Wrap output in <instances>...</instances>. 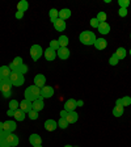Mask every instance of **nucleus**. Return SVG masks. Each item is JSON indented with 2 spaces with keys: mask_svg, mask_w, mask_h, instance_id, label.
I'll list each match as a JSON object with an SVG mask.
<instances>
[{
  "mask_svg": "<svg viewBox=\"0 0 131 147\" xmlns=\"http://www.w3.org/2000/svg\"><path fill=\"white\" fill-rule=\"evenodd\" d=\"M25 100H29L33 102L34 100H37L38 97H41V88H38L37 86H30V87H28L26 89H25Z\"/></svg>",
  "mask_w": 131,
  "mask_h": 147,
  "instance_id": "nucleus-1",
  "label": "nucleus"
},
{
  "mask_svg": "<svg viewBox=\"0 0 131 147\" xmlns=\"http://www.w3.org/2000/svg\"><path fill=\"white\" fill-rule=\"evenodd\" d=\"M79 40H80V42H81L83 45H87V46L95 45V42H96V36H95V33H93V32L84 30V32H81V33H80Z\"/></svg>",
  "mask_w": 131,
  "mask_h": 147,
  "instance_id": "nucleus-2",
  "label": "nucleus"
},
{
  "mask_svg": "<svg viewBox=\"0 0 131 147\" xmlns=\"http://www.w3.org/2000/svg\"><path fill=\"white\" fill-rule=\"evenodd\" d=\"M0 92L3 93V96L5 98H8L9 96L12 95V84H11V80L9 78L3 79V82L0 83Z\"/></svg>",
  "mask_w": 131,
  "mask_h": 147,
  "instance_id": "nucleus-3",
  "label": "nucleus"
},
{
  "mask_svg": "<svg viewBox=\"0 0 131 147\" xmlns=\"http://www.w3.org/2000/svg\"><path fill=\"white\" fill-rule=\"evenodd\" d=\"M9 80H11V84L15 87H20L25 83V78L22 74L17 72V71H12L11 72V76H9Z\"/></svg>",
  "mask_w": 131,
  "mask_h": 147,
  "instance_id": "nucleus-4",
  "label": "nucleus"
},
{
  "mask_svg": "<svg viewBox=\"0 0 131 147\" xmlns=\"http://www.w3.org/2000/svg\"><path fill=\"white\" fill-rule=\"evenodd\" d=\"M42 55H43V50H42V47H41L40 45H33L30 47V58L33 59L34 62L38 61Z\"/></svg>",
  "mask_w": 131,
  "mask_h": 147,
  "instance_id": "nucleus-5",
  "label": "nucleus"
},
{
  "mask_svg": "<svg viewBox=\"0 0 131 147\" xmlns=\"http://www.w3.org/2000/svg\"><path fill=\"white\" fill-rule=\"evenodd\" d=\"M4 139L8 142L11 147H16V146H18V143H20V139H18V137L15 134V133H9Z\"/></svg>",
  "mask_w": 131,
  "mask_h": 147,
  "instance_id": "nucleus-6",
  "label": "nucleus"
},
{
  "mask_svg": "<svg viewBox=\"0 0 131 147\" xmlns=\"http://www.w3.org/2000/svg\"><path fill=\"white\" fill-rule=\"evenodd\" d=\"M3 126H4V133H7V134H9V133H13L17 129V125H16L15 121H11V119H8V121H5V122H3Z\"/></svg>",
  "mask_w": 131,
  "mask_h": 147,
  "instance_id": "nucleus-7",
  "label": "nucleus"
},
{
  "mask_svg": "<svg viewBox=\"0 0 131 147\" xmlns=\"http://www.w3.org/2000/svg\"><path fill=\"white\" fill-rule=\"evenodd\" d=\"M54 96V88L50 86H45L41 88V97L42 98H50Z\"/></svg>",
  "mask_w": 131,
  "mask_h": 147,
  "instance_id": "nucleus-8",
  "label": "nucleus"
},
{
  "mask_svg": "<svg viewBox=\"0 0 131 147\" xmlns=\"http://www.w3.org/2000/svg\"><path fill=\"white\" fill-rule=\"evenodd\" d=\"M46 84V78L42 74H37L34 76V86H37L38 88H43Z\"/></svg>",
  "mask_w": 131,
  "mask_h": 147,
  "instance_id": "nucleus-9",
  "label": "nucleus"
},
{
  "mask_svg": "<svg viewBox=\"0 0 131 147\" xmlns=\"http://www.w3.org/2000/svg\"><path fill=\"white\" fill-rule=\"evenodd\" d=\"M32 107H33V110H36V112H41V110L45 108L43 98L42 97H38L37 100H34L33 102H32Z\"/></svg>",
  "mask_w": 131,
  "mask_h": 147,
  "instance_id": "nucleus-10",
  "label": "nucleus"
},
{
  "mask_svg": "<svg viewBox=\"0 0 131 147\" xmlns=\"http://www.w3.org/2000/svg\"><path fill=\"white\" fill-rule=\"evenodd\" d=\"M70 54H71V51L68 50V47H60V49L56 51V55H58L62 61H66V59L70 58Z\"/></svg>",
  "mask_w": 131,
  "mask_h": 147,
  "instance_id": "nucleus-11",
  "label": "nucleus"
},
{
  "mask_svg": "<svg viewBox=\"0 0 131 147\" xmlns=\"http://www.w3.org/2000/svg\"><path fill=\"white\" fill-rule=\"evenodd\" d=\"M21 64H24L22 58H21V57H16V58L12 61V63L9 64V68H11V71H17L18 68H20V66H21Z\"/></svg>",
  "mask_w": 131,
  "mask_h": 147,
  "instance_id": "nucleus-12",
  "label": "nucleus"
},
{
  "mask_svg": "<svg viewBox=\"0 0 131 147\" xmlns=\"http://www.w3.org/2000/svg\"><path fill=\"white\" fill-rule=\"evenodd\" d=\"M20 109L22 110V112H25V113H29L32 109H33V107H32V101L29 100H22L21 102H20Z\"/></svg>",
  "mask_w": 131,
  "mask_h": 147,
  "instance_id": "nucleus-13",
  "label": "nucleus"
},
{
  "mask_svg": "<svg viewBox=\"0 0 131 147\" xmlns=\"http://www.w3.org/2000/svg\"><path fill=\"white\" fill-rule=\"evenodd\" d=\"M52 24H54L55 30H58V32H64V30H66V21H64V20L56 18Z\"/></svg>",
  "mask_w": 131,
  "mask_h": 147,
  "instance_id": "nucleus-14",
  "label": "nucleus"
},
{
  "mask_svg": "<svg viewBox=\"0 0 131 147\" xmlns=\"http://www.w3.org/2000/svg\"><path fill=\"white\" fill-rule=\"evenodd\" d=\"M55 57H58V55H56V51H55V50H52L51 47H47V49L45 50V58H46V61L51 62V61H54V59H55Z\"/></svg>",
  "mask_w": 131,
  "mask_h": 147,
  "instance_id": "nucleus-15",
  "label": "nucleus"
},
{
  "mask_svg": "<svg viewBox=\"0 0 131 147\" xmlns=\"http://www.w3.org/2000/svg\"><path fill=\"white\" fill-rule=\"evenodd\" d=\"M56 127H58V122L55 119H47L45 122V129L47 131H54Z\"/></svg>",
  "mask_w": 131,
  "mask_h": 147,
  "instance_id": "nucleus-16",
  "label": "nucleus"
},
{
  "mask_svg": "<svg viewBox=\"0 0 131 147\" xmlns=\"http://www.w3.org/2000/svg\"><path fill=\"white\" fill-rule=\"evenodd\" d=\"M98 32H100L102 36H105V34H109L110 33V25L107 24L106 21L105 22H100V25H98Z\"/></svg>",
  "mask_w": 131,
  "mask_h": 147,
  "instance_id": "nucleus-17",
  "label": "nucleus"
},
{
  "mask_svg": "<svg viewBox=\"0 0 131 147\" xmlns=\"http://www.w3.org/2000/svg\"><path fill=\"white\" fill-rule=\"evenodd\" d=\"M76 100L75 98H68L67 101H66V104H64V109L67 110V112H72V110H75V108H76Z\"/></svg>",
  "mask_w": 131,
  "mask_h": 147,
  "instance_id": "nucleus-18",
  "label": "nucleus"
},
{
  "mask_svg": "<svg viewBox=\"0 0 131 147\" xmlns=\"http://www.w3.org/2000/svg\"><path fill=\"white\" fill-rule=\"evenodd\" d=\"M93 46H95L97 50H104L107 46V41L105 40V38H96V42Z\"/></svg>",
  "mask_w": 131,
  "mask_h": 147,
  "instance_id": "nucleus-19",
  "label": "nucleus"
},
{
  "mask_svg": "<svg viewBox=\"0 0 131 147\" xmlns=\"http://www.w3.org/2000/svg\"><path fill=\"white\" fill-rule=\"evenodd\" d=\"M29 142H30L32 146H40V144L42 143V138L38 134H32L30 137H29Z\"/></svg>",
  "mask_w": 131,
  "mask_h": 147,
  "instance_id": "nucleus-20",
  "label": "nucleus"
},
{
  "mask_svg": "<svg viewBox=\"0 0 131 147\" xmlns=\"http://www.w3.org/2000/svg\"><path fill=\"white\" fill-rule=\"evenodd\" d=\"M66 119H67L68 123H76V121L79 119V114H77L75 110H72V112H68Z\"/></svg>",
  "mask_w": 131,
  "mask_h": 147,
  "instance_id": "nucleus-21",
  "label": "nucleus"
},
{
  "mask_svg": "<svg viewBox=\"0 0 131 147\" xmlns=\"http://www.w3.org/2000/svg\"><path fill=\"white\" fill-rule=\"evenodd\" d=\"M11 68H9V66H1L0 67V76L3 78V79H7V78L11 76Z\"/></svg>",
  "mask_w": 131,
  "mask_h": 147,
  "instance_id": "nucleus-22",
  "label": "nucleus"
},
{
  "mask_svg": "<svg viewBox=\"0 0 131 147\" xmlns=\"http://www.w3.org/2000/svg\"><path fill=\"white\" fill-rule=\"evenodd\" d=\"M70 17H71V11L68 8H63L59 11V18H60V20H64V21H66V20Z\"/></svg>",
  "mask_w": 131,
  "mask_h": 147,
  "instance_id": "nucleus-23",
  "label": "nucleus"
},
{
  "mask_svg": "<svg viewBox=\"0 0 131 147\" xmlns=\"http://www.w3.org/2000/svg\"><path fill=\"white\" fill-rule=\"evenodd\" d=\"M114 55H116L117 58L121 61V59H125V58H126V55H127V51H126L125 47H118V49H117V51L114 53Z\"/></svg>",
  "mask_w": 131,
  "mask_h": 147,
  "instance_id": "nucleus-24",
  "label": "nucleus"
},
{
  "mask_svg": "<svg viewBox=\"0 0 131 147\" xmlns=\"http://www.w3.org/2000/svg\"><path fill=\"white\" fill-rule=\"evenodd\" d=\"M28 8H29V3L26 0H21V1L17 3V11H20V12L25 13V11H28Z\"/></svg>",
  "mask_w": 131,
  "mask_h": 147,
  "instance_id": "nucleus-25",
  "label": "nucleus"
},
{
  "mask_svg": "<svg viewBox=\"0 0 131 147\" xmlns=\"http://www.w3.org/2000/svg\"><path fill=\"white\" fill-rule=\"evenodd\" d=\"M123 110H125V108H123L122 105H116V107L113 108V116L114 117L123 116Z\"/></svg>",
  "mask_w": 131,
  "mask_h": 147,
  "instance_id": "nucleus-26",
  "label": "nucleus"
},
{
  "mask_svg": "<svg viewBox=\"0 0 131 147\" xmlns=\"http://www.w3.org/2000/svg\"><path fill=\"white\" fill-rule=\"evenodd\" d=\"M25 112H22L21 109H17V110H15V116H13V118L16 119V121H24L25 119Z\"/></svg>",
  "mask_w": 131,
  "mask_h": 147,
  "instance_id": "nucleus-27",
  "label": "nucleus"
},
{
  "mask_svg": "<svg viewBox=\"0 0 131 147\" xmlns=\"http://www.w3.org/2000/svg\"><path fill=\"white\" fill-rule=\"evenodd\" d=\"M49 16H50V20H51V22H54L56 18H59V11L58 9H50V12H49Z\"/></svg>",
  "mask_w": 131,
  "mask_h": 147,
  "instance_id": "nucleus-28",
  "label": "nucleus"
},
{
  "mask_svg": "<svg viewBox=\"0 0 131 147\" xmlns=\"http://www.w3.org/2000/svg\"><path fill=\"white\" fill-rule=\"evenodd\" d=\"M58 42H59V46H60V47H67L68 37L67 36H60L59 37V40H58Z\"/></svg>",
  "mask_w": 131,
  "mask_h": 147,
  "instance_id": "nucleus-29",
  "label": "nucleus"
},
{
  "mask_svg": "<svg viewBox=\"0 0 131 147\" xmlns=\"http://www.w3.org/2000/svg\"><path fill=\"white\" fill-rule=\"evenodd\" d=\"M9 109H12V110H17V109H20V102H18L17 100H11L9 101Z\"/></svg>",
  "mask_w": 131,
  "mask_h": 147,
  "instance_id": "nucleus-30",
  "label": "nucleus"
},
{
  "mask_svg": "<svg viewBox=\"0 0 131 147\" xmlns=\"http://www.w3.org/2000/svg\"><path fill=\"white\" fill-rule=\"evenodd\" d=\"M68 125H70V123L67 122V119H66V118H59V121H58V127H60V129H67Z\"/></svg>",
  "mask_w": 131,
  "mask_h": 147,
  "instance_id": "nucleus-31",
  "label": "nucleus"
},
{
  "mask_svg": "<svg viewBox=\"0 0 131 147\" xmlns=\"http://www.w3.org/2000/svg\"><path fill=\"white\" fill-rule=\"evenodd\" d=\"M50 47H51L52 50H55V51H58V50L60 49V46H59L58 40H52V41H50Z\"/></svg>",
  "mask_w": 131,
  "mask_h": 147,
  "instance_id": "nucleus-32",
  "label": "nucleus"
},
{
  "mask_svg": "<svg viewBox=\"0 0 131 147\" xmlns=\"http://www.w3.org/2000/svg\"><path fill=\"white\" fill-rule=\"evenodd\" d=\"M98 20L100 22H105L107 20V16H106V13L105 12H98L97 13V17H96Z\"/></svg>",
  "mask_w": 131,
  "mask_h": 147,
  "instance_id": "nucleus-33",
  "label": "nucleus"
},
{
  "mask_svg": "<svg viewBox=\"0 0 131 147\" xmlns=\"http://www.w3.org/2000/svg\"><path fill=\"white\" fill-rule=\"evenodd\" d=\"M119 8H126L128 9V5H130V0H118Z\"/></svg>",
  "mask_w": 131,
  "mask_h": 147,
  "instance_id": "nucleus-34",
  "label": "nucleus"
},
{
  "mask_svg": "<svg viewBox=\"0 0 131 147\" xmlns=\"http://www.w3.org/2000/svg\"><path fill=\"white\" fill-rule=\"evenodd\" d=\"M122 98V107H128V105L131 104V97H128V96H125V97H121Z\"/></svg>",
  "mask_w": 131,
  "mask_h": 147,
  "instance_id": "nucleus-35",
  "label": "nucleus"
},
{
  "mask_svg": "<svg viewBox=\"0 0 131 147\" xmlns=\"http://www.w3.org/2000/svg\"><path fill=\"white\" fill-rule=\"evenodd\" d=\"M118 62H119V59L117 58L116 55H112L110 57V59H109V63H110V66H116V64H118Z\"/></svg>",
  "mask_w": 131,
  "mask_h": 147,
  "instance_id": "nucleus-36",
  "label": "nucleus"
},
{
  "mask_svg": "<svg viewBox=\"0 0 131 147\" xmlns=\"http://www.w3.org/2000/svg\"><path fill=\"white\" fill-rule=\"evenodd\" d=\"M28 116H29V118H30V119H33V121H34V119L38 118V112H36V110L32 109L30 112L28 113Z\"/></svg>",
  "mask_w": 131,
  "mask_h": 147,
  "instance_id": "nucleus-37",
  "label": "nucleus"
},
{
  "mask_svg": "<svg viewBox=\"0 0 131 147\" xmlns=\"http://www.w3.org/2000/svg\"><path fill=\"white\" fill-rule=\"evenodd\" d=\"M127 13H128V9H126V8H119V11H118L119 17H126V16H127Z\"/></svg>",
  "mask_w": 131,
  "mask_h": 147,
  "instance_id": "nucleus-38",
  "label": "nucleus"
},
{
  "mask_svg": "<svg viewBox=\"0 0 131 147\" xmlns=\"http://www.w3.org/2000/svg\"><path fill=\"white\" fill-rule=\"evenodd\" d=\"M28 70H29V68H28L26 64H21V66H20V68L17 70V72H20V74H22V75H24V74L28 72Z\"/></svg>",
  "mask_w": 131,
  "mask_h": 147,
  "instance_id": "nucleus-39",
  "label": "nucleus"
},
{
  "mask_svg": "<svg viewBox=\"0 0 131 147\" xmlns=\"http://www.w3.org/2000/svg\"><path fill=\"white\" fill-rule=\"evenodd\" d=\"M98 25H100V21H98L96 17H93L91 20V26L92 28H98Z\"/></svg>",
  "mask_w": 131,
  "mask_h": 147,
  "instance_id": "nucleus-40",
  "label": "nucleus"
},
{
  "mask_svg": "<svg viewBox=\"0 0 131 147\" xmlns=\"http://www.w3.org/2000/svg\"><path fill=\"white\" fill-rule=\"evenodd\" d=\"M0 147H11V146H9V143L5 139H3V141H0Z\"/></svg>",
  "mask_w": 131,
  "mask_h": 147,
  "instance_id": "nucleus-41",
  "label": "nucleus"
},
{
  "mask_svg": "<svg viewBox=\"0 0 131 147\" xmlns=\"http://www.w3.org/2000/svg\"><path fill=\"white\" fill-rule=\"evenodd\" d=\"M67 114H68V112L66 109H63L60 112V118H66V117H67Z\"/></svg>",
  "mask_w": 131,
  "mask_h": 147,
  "instance_id": "nucleus-42",
  "label": "nucleus"
},
{
  "mask_svg": "<svg viewBox=\"0 0 131 147\" xmlns=\"http://www.w3.org/2000/svg\"><path fill=\"white\" fill-rule=\"evenodd\" d=\"M7 116H9V117H13V116H15V110H12V109H8V110H7Z\"/></svg>",
  "mask_w": 131,
  "mask_h": 147,
  "instance_id": "nucleus-43",
  "label": "nucleus"
},
{
  "mask_svg": "<svg viewBox=\"0 0 131 147\" xmlns=\"http://www.w3.org/2000/svg\"><path fill=\"white\" fill-rule=\"evenodd\" d=\"M22 16H24V12H20V11H17V12H16V18H18V20H20V18H22Z\"/></svg>",
  "mask_w": 131,
  "mask_h": 147,
  "instance_id": "nucleus-44",
  "label": "nucleus"
},
{
  "mask_svg": "<svg viewBox=\"0 0 131 147\" xmlns=\"http://www.w3.org/2000/svg\"><path fill=\"white\" fill-rule=\"evenodd\" d=\"M116 105H122V98H118V100L116 101Z\"/></svg>",
  "mask_w": 131,
  "mask_h": 147,
  "instance_id": "nucleus-45",
  "label": "nucleus"
},
{
  "mask_svg": "<svg viewBox=\"0 0 131 147\" xmlns=\"http://www.w3.org/2000/svg\"><path fill=\"white\" fill-rule=\"evenodd\" d=\"M83 104H84V102H83V101H81V100L76 101V105H77V107H83Z\"/></svg>",
  "mask_w": 131,
  "mask_h": 147,
  "instance_id": "nucleus-46",
  "label": "nucleus"
},
{
  "mask_svg": "<svg viewBox=\"0 0 131 147\" xmlns=\"http://www.w3.org/2000/svg\"><path fill=\"white\" fill-rule=\"evenodd\" d=\"M4 130V126H3V122H0V131H3Z\"/></svg>",
  "mask_w": 131,
  "mask_h": 147,
  "instance_id": "nucleus-47",
  "label": "nucleus"
},
{
  "mask_svg": "<svg viewBox=\"0 0 131 147\" xmlns=\"http://www.w3.org/2000/svg\"><path fill=\"white\" fill-rule=\"evenodd\" d=\"M4 137H3V131H0V141H3Z\"/></svg>",
  "mask_w": 131,
  "mask_h": 147,
  "instance_id": "nucleus-48",
  "label": "nucleus"
},
{
  "mask_svg": "<svg viewBox=\"0 0 131 147\" xmlns=\"http://www.w3.org/2000/svg\"><path fill=\"white\" fill-rule=\"evenodd\" d=\"M64 147H73V146H71V144H66Z\"/></svg>",
  "mask_w": 131,
  "mask_h": 147,
  "instance_id": "nucleus-49",
  "label": "nucleus"
},
{
  "mask_svg": "<svg viewBox=\"0 0 131 147\" xmlns=\"http://www.w3.org/2000/svg\"><path fill=\"white\" fill-rule=\"evenodd\" d=\"M1 82H3V78H1V76H0V83H1Z\"/></svg>",
  "mask_w": 131,
  "mask_h": 147,
  "instance_id": "nucleus-50",
  "label": "nucleus"
},
{
  "mask_svg": "<svg viewBox=\"0 0 131 147\" xmlns=\"http://www.w3.org/2000/svg\"><path fill=\"white\" fill-rule=\"evenodd\" d=\"M33 147H42V144H40V146H33Z\"/></svg>",
  "mask_w": 131,
  "mask_h": 147,
  "instance_id": "nucleus-51",
  "label": "nucleus"
},
{
  "mask_svg": "<svg viewBox=\"0 0 131 147\" xmlns=\"http://www.w3.org/2000/svg\"><path fill=\"white\" fill-rule=\"evenodd\" d=\"M128 53H130V55H131V49H130V51H128Z\"/></svg>",
  "mask_w": 131,
  "mask_h": 147,
  "instance_id": "nucleus-52",
  "label": "nucleus"
},
{
  "mask_svg": "<svg viewBox=\"0 0 131 147\" xmlns=\"http://www.w3.org/2000/svg\"><path fill=\"white\" fill-rule=\"evenodd\" d=\"M130 38H131V34H130Z\"/></svg>",
  "mask_w": 131,
  "mask_h": 147,
  "instance_id": "nucleus-53",
  "label": "nucleus"
},
{
  "mask_svg": "<svg viewBox=\"0 0 131 147\" xmlns=\"http://www.w3.org/2000/svg\"><path fill=\"white\" fill-rule=\"evenodd\" d=\"M76 147H77V146H76Z\"/></svg>",
  "mask_w": 131,
  "mask_h": 147,
  "instance_id": "nucleus-54",
  "label": "nucleus"
}]
</instances>
